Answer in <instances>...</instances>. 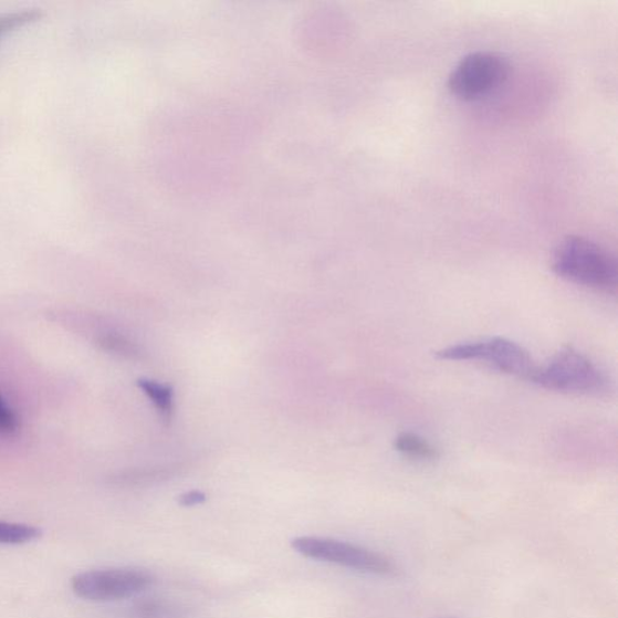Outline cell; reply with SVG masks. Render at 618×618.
<instances>
[{
  "label": "cell",
  "instance_id": "obj_11",
  "mask_svg": "<svg viewBox=\"0 0 618 618\" xmlns=\"http://www.w3.org/2000/svg\"><path fill=\"white\" fill-rule=\"evenodd\" d=\"M41 18L42 12L38 10L15 11L11 12V14L0 17V41L12 32H17Z\"/></svg>",
  "mask_w": 618,
  "mask_h": 618
},
{
  "label": "cell",
  "instance_id": "obj_12",
  "mask_svg": "<svg viewBox=\"0 0 618 618\" xmlns=\"http://www.w3.org/2000/svg\"><path fill=\"white\" fill-rule=\"evenodd\" d=\"M101 346L105 350H109L112 353L123 355V357L128 359H138L140 358V350L134 344V342L128 341L127 338L118 335H105L101 339Z\"/></svg>",
  "mask_w": 618,
  "mask_h": 618
},
{
  "label": "cell",
  "instance_id": "obj_2",
  "mask_svg": "<svg viewBox=\"0 0 618 618\" xmlns=\"http://www.w3.org/2000/svg\"><path fill=\"white\" fill-rule=\"evenodd\" d=\"M533 383L552 391L599 396L609 387L608 377L586 355L567 348L544 367H537Z\"/></svg>",
  "mask_w": 618,
  "mask_h": 618
},
{
  "label": "cell",
  "instance_id": "obj_7",
  "mask_svg": "<svg viewBox=\"0 0 618 618\" xmlns=\"http://www.w3.org/2000/svg\"><path fill=\"white\" fill-rule=\"evenodd\" d=\"M181 470L179 464L140 469L126 473L121 478V481L128 485H151L177 476Z\"/></svg>",
  "mask_w": 618,
  "mask_h": 618
},
{
  "label": "cell",
  "instance_id": "obj_6",
  "mask_svg": "<svg viewBox=\"0 0 618 618\" xmlns=\"http://www.w3.org/2000/svg\"><path fill=\"white\" fill-rule=\"evenodd\" d=\"M297 554L352 570L386 575L392 570V564L383 555L357 545L317 536H300L292 542Z\"/></svg>",
  "mask_w": 618,
  "mask_h": 618
},
{
  "label": "cell",
  "instance_id": "obj_3",
  "mask_svg": "<svg viewBox=\"0 0 618 618\" xmlns=\"http://www.w3.org/2000/svg\"><path fill=\"white\" fill-rule=\"evenodd\" d=\"M437 357L441 360L482 362L497 371L530 380L537 368L528 350L504 337H492L451 346L439 350Z\"/></svg>",
  "mask_w": 618,
  "mask_h": 618
},
{
  "label": "cell",
  "instance_id": "obj_14",
  "mask_svg": "<svg viewBox=\"0 0 618 618\" xmlns=\"http://www.w3.org/2000/svg\"><path fill=\"white\" fill-rule=\"evenodd\" d=\"M206 499L207 496L203 492L191 491L186 494H182L179 497V504L187 507L196 506V505L203 504L206 502Z\"/></svg>",
  "mask_w": 618,
  "mask_h": 618
},
{
  "label": "cell",
  "instance_id": "obj_10",
  "mask_svg": "<svg viewBox=\"0 0 618 618\" xmlns=\"http://www.w3.org/2000/svg\"><path fill=\"white\" fill-rule=\"evenodd\" d=\"M42 531L33 525L0 521V545H23L41 537Z\"/></svg>",
  "mask_w": 618,
  "mask_h": 618
},
{
  "label": "cell",
  "instance_id": "obj_5",
  "mask_svg": "<svg viewBox=\"0 0 618 618\" xmlns=\"http://www.w3.org/2000/svg\"><path fill=\"white\" fill-rule=\"evenodd\" d=\"M154 584L146 570L115 568L90 570L72 578L76 597L88 601L108 603L136 597Z\"/></svg>",
  "mask_w": 618,
  "mask_h": 618
},
{
  "label": "cell",
  "instance_id": "obj_8",
  "mask_svg": "<svg viewBox=\"0 0 618 618\" xmlns=\"http://www.w3.org/2000/svg\"><path fill=\"white\" fill-rule=\"evenodd\" d=\"M138 387L151 400L156 410L166 420L174 413V391L167 386L155 383L153 379H138Z\"/></svg>",
  "mask_w": 618,
  "mask_h": 618
},
{
  "label": "cell",
  "instance_id": "obj_4",
  "mask_svg": "<svg viewBox=\"0 0 618 618\" xmlns=\"http://www.w3.org/2000/svg\"><path fill=\"white\" fill-rule=\"evenodd\" d=\"M509 73L507 60L496 52H472L455 65L449 88L460 99L475 101L501 87Z\"/></svg>",
  "mask_w": 618,
  "mask_h": 618
},
{
  "label": "cell",
  "instance_id": "obj_13",
  "mask_svg": "<svg viewBox=\"0 0 618 618\" xmlns=\"http://www.w3.org/2000/svg\"><path fill=\"white\" fill-rule=\"evenodd\" d=\"M19 428V418L0 394V436H9Z\"/></svg>",
  "mask_w": 618,
  "mask_h": 618
},
{
  "label": "cell",
  "instance_id": "obj_1",
  "mask_svg": "<svg viewBox=\"0 0 618 618\" xmlns=\"http://www.w3.org/2000/svg\"><path fill=\"white\" fill-rule=\"evenodd\" d=\"M552 270L558 277L600 292H615L618 282L616 259L594 241L572 235L552 255Z\"/></svg>",
  "mask_w": 618,
  "mask_h": 618
},
{
  "label": "cell",
  "instance_id": "obj_9",
  "mask_svg": "<svg viewBox=\"0 0 618 618\" xmlns=\"http://www.w3.org/2000/svg\"><path fill=\"white\" fill-rule=\"evenodd\" d=\"M396 450L406 457L431 460L438 458L436 447L413 432H402L394 442Z\"/></svg>",
  "mask_w": 618,
  "mask_h": 618
}]
</instances>
